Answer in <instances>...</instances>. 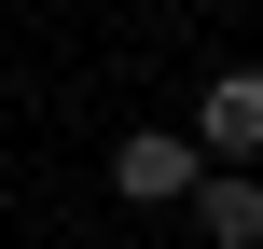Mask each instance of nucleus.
<instances>
[{
	"mask_svg": "<svg viewBox=\"0 0 263 249\" xmlns=\"http://www.w3.org/2000/svg\"><path fill=\"white\" fill-rule=\"evenodd\" d=\"M180 139H194V166H263V69H208Z\"/></svg>",
	"mask_w": 263,
	"mask_h": 249,
	"instance_id": "1",
	"label": "nucleus"
},
{
	"mask_svg": "<svg viewBox=\"0 0 263 249\" xmlns=\"http://www.w3.org/2000/svg\"><path fill=\"white\" fill-rule=\"evenodd\" d=\"M194 180H208V166H194L180 125H125V139H111V194H125V208H180Z\"/></svg>",
	"mask_w": 263,
	"mask_h": 249,
	"instance_id": "2",
	"label": "nucleus"
},
{
	"mask_svg": "<svg viewBox=\"0 0 263 249\" xmlns=\"http://www.w3.org/2000/svg\"><path fill=\"white\" fill-rule=\"evenodd\" d=\"M180 222L208 249H263V166H208V180L180 194Z\"/></svg>",
	"mask_w": 263,
	"mask_h": 249,
	"instance_id": "3",
	"label": "nucleus"
}]
</instances>
